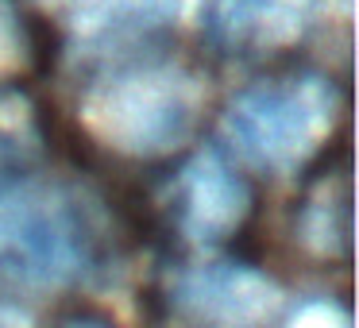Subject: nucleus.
I'll use <instances>...</instances> for the list:
<instances>
[{
	"mask_svg": "<svg viewBox=\"0 0 359 328\" xmlns=\"http://www.w3.org/2000/svg\"><path fill=\"white\" fill-rule=\"evenodd\" d=\"M201 109V89L174 66H135L104 78L86 97V124L124 155H163L189 135Z\"/></svg>",
	"mask_w": 359,
	"mask_h": 328,
	"instance_id": "1",
	"label": "nucleus"
},
{
	"mask_svg": "<svg viewBox=\"0 0 359 328\" xmlns=\"http://www.w3.org/2000/svg\"><path fill=\"white\" fill-rule=\"evenodd\" d=\"M336 116V93L320 78L259 81L224 112V132L243 158L266 170H294L320 147Z\"/></svg>",
	"mask_w": 359,
	"mask_h": 328,
	"instance_id": "2",
	"label": "nucleus"
},
{
	"mask_svg": "<svg viewBox=\"0 0 359 328\" xmlns=\"http://www.w3.org/2000/svg\"><path fill=\"white\" fill-rule=\"evenodd\" d=\"M78 212L43 182H0V274L27 286H66L81 274Z\"/></svg>",
	"mask_w": 359,
	"mask_h": 328,
	"instance_id": "3",
	"label": "nucleus"
},
{
	"mask_svg": "<svg viewBox=\"0 0 359 328\" xmlns=\"http://www.w3.org/2000/svg\"><path fill=\"white\" fill-rule=\"evenodd\" d=\"M174 305L201 324L255 328L271 320L282 305V294L266 274L243 263H209L178 274Z\"/></svg>",
	"mask_w": 359,
	"mask_h": 328,
	"instance_id": "4",
	"label": "nucleus"
},
{
	"mask_svg": "<svg viewBox=\"0 0 359 328\" xmlns=\"http://www.w3.org/2000/svg\"><path fill=\"white\" fill-rule=\"evenodd\" d=\"M248 209V186L236 178L232 166L220 155L205 151L186 166V174H182V228L189 240H224L228 232L243 224Z\"/></svg>",
	"mask_w": 359,
	"mask_h": 328,
	"instance_id": "5",
	"label": "nucleus"
},
{
	"mask_svg": "<svg viewBox=\"0 0 359 328\" xmlns=\"http://www.w3.org/2000/svg\"><path fill=\"white\" fill-rule=\"evenodd\" d=\"M309 0H220L217 27L232 43H255L274 47L290 43L305 27Z\"/></svg>",
	"mask_w": 359,
	"mask_h": 328,
	"instance_id": "6",
	"label": "nucleus"
},
{
	"mask_svg": "<svg viewBox=\"0 0 359 328\" xmlns=\"http://www.w3.org/2000/svg\"><path fill=\"white\" fill-rule=\"evenodd\" d=\"M182 0H89L86 24L93 27H143V24H163L178 16Z\"/></svg>",
	"mask_w": 359,
	"mask_h": 328,
	"instance_id": "7",
	"label": "nucleus"
},
{
	"mask_svg": "<svg viewBox=\"0 0 359 328\" xmlns=\"http://www.w3.org/2000/svg\"><path fill=\"white\" fill-rule=\"evenodd\" d=\"M286 328H351V317L344 305L328 301V297H313V301L297 305Z\"/></svg>",
	"mask_w": 359,
	"mask_h": 328,
	"instance_id": "8",
	"label": "nucleus"
},
{
	"mask_svg": "<svg viewBox=\"0 0 359 328\" xmlns=\"http://www.w3.org/2000/svg\"><path fill=\"white\" fill-rule=\"evenodd\" d=\"M24 62V35H20L16 12L8 8V0H0V78H8Z\"/></svg>",
	"mask_w": 359,
	"mask_h": 328,
	"instance_id": "9",
	"label": "nucleus"
},
{
	"mask_svg": "<svg viewBox=\"0 0 359 328\" xmlns=\"http://www.w3.org/2000/svg\"><path fill=\"white\" fill-rule=\"evenodd\" d=\"M0 328H35V320H32V313L20 309V305L0 301Z\"/></svg>",
	"mask_w": 359,
	"mask_h": 328,
	"instance_id": "10",
	"label": "nucleus"
},
{
	"mask_svg": "<svg viewBox=\"0 0 359 328\" xmlns=\"http://www.w3.org/2000/svg\"><path fill=\"white\" fill-rule=\"evenodd\" d=\"M66 328H109V324H101V320H70Z\"/></svg>",
	"mask_w": 359,
	"mask_h": 328,
	"instance_id": "11",
	"label": "nucleus"
}]
</instances>
